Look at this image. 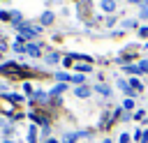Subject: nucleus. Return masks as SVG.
I'll return each mask as SVG.
<instances>
[{"label": "nucleus", "instance_id": "25", "mask_svg": "<svg viewBox=\"0 0 148 143\" xmlns=\"http://www.w3.org/2000/svg\"><path fill=\"white\" fill-rule=\"evenodd\" d=\"M5 143H14V141H9V138H5Z\"/></svg>", "mask_w": 148, "mask_h": 143}, {"label": "nucleus", "instance_id": "1", "mask_svg": "<svg viewBox=\"0 0 148 143\" xmlns=\"http://www.w3.org/2000/svg\"><path fill=\"white\" fill-rule=\"evenodd\" d=\"M18 32H21V35H18V39H35V37L39 35V28H35V25H28V23L23 21V23L18 25Z\"/></svg>", "mask_w": 148, "mask_h": 143}, {"label": "nucleus", "instance_id": "13", "mask_svg": "<svg viewBox=\"0 0 148 143\" xmlns=\"http://www.w3.org/2000/svg\"><path fill=\"white\" fill-rule=\"evenodd\" d=\"M14 51H16V53H25V46H23L21 42H16V44H14Z\"/></svg>", "mask_w": 148, "mask_h": 143}, {"label": "nucleus", "instance_id": "3", "mask_svg": "<svg viewBox=\"0 0 148 143\" xmlns=\"http://www.w3.org/2000/svg\"><path fill=\"white\" fill-rule=\"evenodd\" d=\"M16 69H21V67H18V65H14V62H5V65L0 67V74H5V76H7V74H18Z\"/></svg>", "mask_w": 148, "mask_h": 143}, {"label": "nucleus", "instance_id": "12", "mask_svg": "<svg viewBox=\"0 0 148 143\" xmlns=\"http://www.w3.org/2000/svg\"><path fill=\"white\" fill-rule=\"evenodd\" d=\"M0 21H12V12H0Z\"/></svg>", "mask_w": 148, "mask_h": 143}, {"label": "nucleus", "instance_id": "9", "mask_svg": "<svg viewBox=\"0 0 148 143\" xmlns=\"http://www.w3.org/2000/svg\"><path fill=\"white\" fill-rule=\"evenodd\" d=\"M28 141L30 143H37V129L35 127H28Z\"/></svg>", "mask_w": 148, "mask_h": 143}, {"label": "nucleus", "instance_id": "21", "mask_svg": "<svg viewBox=\"0 0 148 143\" xmlns=\"http://www.w3.org/2000/svg\"><path fill=\"white\" fill-rule=\"evenodd\" d=\"M141 141H143V143H148V131H143V134H141Z\"/></svg>", "mask_w": 148, "mask_h": 143}, {"label": "nucleus", "instance_id": "6", "mask_svg": "<svg viewBox=\"0 0 148 143\" xmlns=\"http://www.w3.org/2000/svg\"><path fill=\"white\" fill-rule=\"evenodd\" d=\"M39 21H42V25H51V23L56 21V18H53V12H44Z\"/></svg>", "mask_w": 148, "mask_h": 143}, {"label": "nucleus", "instance_id": "23", "mask_svg": "<svg viewBox=\"0 0 148 143\" xmlns=\"http://www.w3.org/2000/svg\"><path fill=\"white\" fill-rule=\"evenodd\" d=\"M44 143H58V141H56V138H46Z\"/></svg>", "mask_w": 148, "mask_h": 143}, {"label": "nucleus", "instance_id": "11", "mask_svg": "<svg viewBox=\"0 0 148 143\" xmlns=\"http://www.w3.org/2000/svg\"><path fill=\"white\" fill-rule=\"evenodd\" d=\"M76 72H83L86 74V72H92V67L90 65H76Z\"/></svg>", "mask_w": 148, "mask_h": 143}, {"label": "nucleus", "instance_id": "16", "mask_svg": "<svg viewBox=\"0 0 148 143\" xmlns=\"http://www.w3.org/2000/svg\"><path fill=\"white\" fill-rule=\"evenodd\" d=\"M123 108L132 111V108H134V101H132V99H125V101H123Z\"/></svg>", "mask_w": 148, "mask_h": 143}, {"label": "nucleus", "instance_id": "2", "mask_svg": "<svg viewBox=\"0 0 148 143\" xmlns=\"http://www.w3.org/2000/svg\"><path fill=\"white\" fill-rule=\"evenodd\" d=\"M74 95H76L79 99H88V97L92 95V90H90L88 85H76V88H74Z\"/></svg>", "mask_w": 148, "mask_h": 143}, {"label": "nucleus", "instance_id": "22", "mask_svg": "<svg viewBox=\"0 0 148 143\" xmlns=\"http://www.w3.org/2000/svg\"><path fill=\"white\" fill-rule=\"evenodd\" d=\"M130 2H134V5H146L148 0H130Z\"/></svg>", "mask_w": 148, "mask_h": 143}, {"label": "nucleus", "instance_id": "15", "mask_svg": "<svg viewBox=\"0 0 148 143\" xmlns=\"http://www.w3.org/2000/svg\"><path fill=\"white\" fill-rule=\"evenodd\" d=\"M62 90H67V85H56V88L51 90V95H60Z\"/></svg>", "mask_w": 148, "mask_h": 143}, {"label": "nucleus", "instance_id": "24", "mask_svg": "<svg viewBox=\"0 0 148 143\" xmlns=\"http://www.w3.org/2000/svg\"><path fill=\"white\" fill-rule=\"evenodd\" d=\"M141 16H148V9H146V12H141Z\"/></svg>", "mask_w": 148, "mask_h": 143}, {"label": "nucleus", "instance_id": "5", "mask_svg": "<svg viewBox=\"0 0 148 143\" xmlns=\"http://www.w3.org/2000/svg\"><path fill=\"white\" fill-rule=\"evenodd\" d=\"M118 88H120V90H123L125 95H130V97H134V95H136V92H134V90L130 88V83H127V81H118Z\"/></svg>", "mask_w": 148, "mask_h": 143}, {"label": "nucleus", "instance_id": "4", "mask_svg": "<svg viewBox=\"0 0 148 143\" xmlns=\"http://www.w3.org/2000/svg\"><path fill=\"white\" fill-rule=\"evenodd\" d=\"M25 53H28L30 58H39V55H42V48H39L37 44H25Z\"/></svg>", "mask_w": 148, "mask_h": 143}, {"label": "nucleus", "instance_id": "18", "mask_svg": "<svg viewBox=\"0 0 148 143\" xmlns=\"http://www.w3.org/2000/svg\"><path fill=\"white\" fill-rule=\"evenodd\" d=\"M58 81H69V74H58Z\"/></svg>", "mask_w": 148, "mask_h": 143}, {"label": "nucleus", "instance_id": "8", "mask_svg": "<svg viewBox=\"0 0 148 143\" xmlns=\"http://www.w3.org/2000/svg\"><path fill=\"white\" fill-rule=\"evenodd\" d=\"M95 90H97V92H99L102 97H111V90H109V85H104V83H99V85H97Z\"/></svg>", "mask_w": 148, "mask_h": 143}, {"label": "nucleus", "instance_id": "19", "mask_svg": "<svg viewBox=\"0 0 148 143\" xmlns=\"http://www.w3.org/2000/svg\"><path fill=\"white\" fill-rule=\"evenodd\" d=\"M120 143H130V136L127 134H120Z\"/></svg>", "mask_w": 148, "mask_h": 143}, {"label": "nucleus", "instance_id": "10", "mask_svg": "<svg viewBox=\"0 0 148 143\" xmlns=\"http://www.w3.org/2000/svg\"><path fill=\"white\" fill-rule=\"evenodd\" d=\"M58 60H60V55H58V53H49V55H46V62H49V65H56Z\"/></svg>", "mask_w": 148, "mask_h": 143}, {"label": "nucleus", "instance_id": "14", "mask_svg": "<svg viewBox=\"0 0 148 143\" xmlns=\"http://www.w3.org/2000/svg\"><path fill=\"white\" fill-rule=\"evenodd\" d=\"M72 81H74L76 85H86V83H83V76H81V74H76V76H72Z\"/></svg>", "mask_w": 148, "mask_h": 143}, {"label": "nucleus", "instance_id": "26", "mask_svg": "<svg viewBox=\"0 0 148 143\" xmlns=\"http://www.w3.org/2000/svg\"><path fill=\"white\" fill-rule=\"evenodd\" d=\"M102 143H111V141H109V138H106V141H102Z\"/></svg>", "mask_w": 148, "mask_h": 143}, {"label": "nucleus", "instance_id": "17", "mask_svg": "<svg viewBox=\"0 0 148 143\" xmlns=\"http://www.w3.org/2000/svg\"><path fill=\"white\" fill-rule=\"evenodd\" d=\"M23 90H25V95H35V90H32L30 83H23Z\"/></svg>", "mask_w": 148, "mask_h": 143}, {"label": "nucleus", "instance_id": "7", "mask_svg": "<svg viewBox=\"0 0 148 143\" xmlns=\"http://www.w3.org/2000/svg\"><path fill=\"white\" fill-rule=\"evenodd\" d=\"M99 7H102L104 12H113V9H116V0H102Z\"/></svg>", "mask_w": 148, "mask_h": 143}, {"label": "nucleus", "instance_id": "20", "mask_svg": "<svg viewBox=\"0 0 148 143\" xmlns=\"http://www.w3.org/2000/svg\"><path fill=\"white\" fill-rule=\"evenodd\" d=\"M139 35H141V37H148V28H141V30H139Z\"/></svg>", "mask_w": 148, "mask_h": 143}]
</instances>
